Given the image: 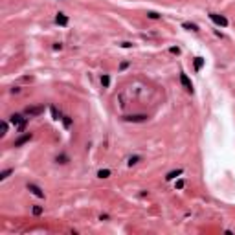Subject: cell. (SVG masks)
I'll return each instance as SVG.
<instances>
[{
	"mask_svg": "<svg viewBox=\"0 0 235 235\" xmlns=\"http://www.w3.org/2000/svg\"><path fill=\"white\" fill-rule=\"evenodd\" d=\"M180 84H182V87L186 88L187 92H193V83L189 81V77H187V76H186V74H184V72L180 74Z\"/></svg>",
	"mask_w": 235,
	"mask_h": 235,
	"instance_id": "5",
	"label": "cell"
},
{
	"mask_svg": "<svg viewBox=\"0 0 235 235\" xmlns=\"http://www.w3.org/2000/svg\"><path fill=\"white\" fill-rule=\"evenodd\" d=\"M182 28L187 29V31H198V26H197V24H191V22H184Z\"/></svg>",
	"mask_w": 235,
	"mask_h": 235,
	"instance_id": "11",
	"label": "cell"
},
{
	"mask_svg": "<svg viewBox=\"0 0 235 235\" xmlns=\"http://www.w3.org/2000/svg\"><path fill=\"white\" fill-rule=\"evenodd\" d=\"M57 163H66L68 162V156H64V154H61V156H57Z\"/></svg>",
	"mask_w": 235,
	"mask_h": 235,
	"instance_id": "20",
	"label": "cell"
},
{
	"mask_svg": "<svg viewBox=\"0 0 235 235\" xmlns=\"http://www.w3.org/2000/svg\"><path fill=\"white\" fill-rule=\"evenodd\" d=\"M11 173H13V169H6V171H2V173H0V180L4 182L6 178H9V174H11Z\"/></svg>",
	"mask_w": 235,
	"mask_h": 235,
	"instance_id": "19",
	"label": "cell"
},
{
	"mask_svg": "<svg viewBox=\"0 0 235 235\" xmlns=\"http://www.w3.org/2000/svg\"><path fill=\"white\" fill-rule=\"evenodd\" d=\"M42 211H44V208H42V206H33V209H31V213L35 215V217L42 215Z\"/></svg>",
	"mask_w": 235,
	"mask_h": 235,
	"instance_id": "17",
	"label": "cell"
},
{
	"mask_svg": "<svg viewBox=\"0 0 235 235\" xmlns=\"http://www.w3.org/2000/svg\"><path fill=\"white\" fill-rule=\"evenodd\" d=\"M169 52H171L173 55H178V53H180V48H178V46H171V48H169Z\"/></svg>",
	"mask_w": 235,
	"mask_h": 235,
	"instance_id": "21",
	"label": "cell"
},
{
	"mask_svg": "<svg viewBox=\"0 0 235 235\" xmlns=\"http://www.w3.org/2000/svg\"><path fill=\"white\" fill-rule=\"evenodd\" d=\"M182 173H184V169H176V171H169V173L166 174V180H174L176 176H180Z\"/></svg>",
	"mask_w": 235,
	"mask_h": 235,
	"instance_id": "9",
	"label": "cell"
},
{
	"mask_svg": "<svg viewBox=\"0 0 235 235\" xmlns=\"http://www.w3.org/2000/svg\"><path fill=\"white\" fill-rule=\"evenodd\" d=\"M31 140V132H26L24 136H20L18 140H15V147H20V145H24L26 142H29Z\"/></svg>",
	"mask_w": 235,
	"mask_h": 235,
	"instance_id": "8",
	"label": "cell"
},
{
	"mask_svg": "<svg viewBox=\"0 0 235 235\" xmlns=\"http://www.w3.org/2000/svg\"><path fill=\"white\" fill-rule=\"evenodd\" d=\"M24 112H26V116H29V118L41 116V114H44V105H35V107H28Z\"/></svg>",
	"mask_w": 235,
	"mask_h": 235,
	"instance_id": "2",
	"label": "cell"
},
{
	"mask_svg": "<svg viewBox=\"0 0 235 235\" xmlns=\"http://www.w3.org/2000/svg\"><path fill=\"white\" fill-rule=\"evenodd\" d=\"M26 119H28V118H22L20 114H11V116H9V121H11V123L15 125V127H18V125H20V123H24Z\"/></svg>",
	"mask_w": 235,
	"mask_h": 235,
	"instance_id": "7",
	"label": "cell"
},
{
	"mask_svg": "<svg viewBox=\"0 0 235 235\" xmlns=\"http://www.w3.org/2000/svg\"><path fill=\"white\" fill-rule=\"evenodd\" d=\"M101 84H103V88H108V84H110V77L105 74V76H101Z\"/></svg>",
	"mask_w": 235,
	"mask_h": 235,
	"instance_id": "16",
	"label": "cell"
},
{
	"mask_svg": "<svg viewBox=\"0 0 235 235\" xmlns=\"http://www.w3.org/2000/svg\"><path fill=\"white\" fill-rule=\"evenodd\" d=\"M26 125H28V119H26L24 123H20V125H18V127H17V131H18V132H22L24 129H26Z\"/></svg>",
	"mask_w": 235,
	"mask_h": 235,
	"instance_id": "22",
	"label": "cell"
},
{
	"mask_svg": "<svg viewBox=\"0 0 235 235\" xmlns=\"http://www.w3.org/2000/svg\"><path fill=\"white\" fill-rule=\"evenodd\" d=\"M50 112H52V118L55 119V121H59V119H63V114L57 110V107H53V105H52V107H50Z\"/></svg>",
	"mask_w": 235,
	"mask_h": 235,
	"instance_id": "10",
	"label": "cell"
},
{
	"mask_svg": "<svg viewBox=\"0 0 235 235\" xmlns=\"http://www.w3.org/2000/svg\"><path fill=\"white\" fill-rule=\"evenodd\" d=\"M147 17L151 18V20H158V18H162V15H158L156 11H147Z\"/></svg>",
	"mask_w": 235,
	"mask_h": 235,
	"instance_id": "18",
	"label": "cell"
},
{
	"mask_svg": "<svg viewBox=\"0 0 235 235\" xmlns=\"http://www.w3.org/2000/svg\"><path fill=\"white\" fill-rule=\"evenodd\" d=\"M209 18L221 28H228V18L222 17V15H217V13H209Z\"/></svg>",
	"mask_w": 235,
	"mask_h": 235,
	"instance_id": "3",
	"label": "cell"
},
{
	"mask_svg": "<svg viewBox=\"0 0 235 235\" xmlns=\"http://www.w3.org/2000/svg\"><path fill=\"white\" fill-rule=\"evenodd\" d=\"M202 66H204V59H202V57H197V59H195V70H197V72H200Z\"/></svg>",
	"mask_w": 235,
	"mask_h": 235,
	"instance_id": "14",
	"label": "cell"
},
{
	"mask_svg": "<svg viewBox=\"0 0 235 235\" xmlns=\"http://www.w3.org/2000/svg\"><path fill=\"white\" fill-rule=\"evenodd\" d=\"M123 119L129 121V123H143V121L149 119V116L147 114H129V116H125Z\"/></svg>",
	"mask_w": 235,
	"mask_h": 235,
	"instance_id": "1",
	"label": "cell"
},
{
	"mask_svg": "<svg viewBox=\"0 0 235 235\" xmlns=\"http://www.w3.org/2000/svg\"><path fill=\"white\" fill-rule=\"evenodd\" d=\"M110 169H99V171H97V176L99 178H108V176H110Z\"/></svg>",
	"mask_w": 235,
	"mask_h": 235,
	"instance_id": "13",
	"label": "cell"
},
{
	"mask_svg": "<svg viewBox=\"0 0 235 235\" xmlns=\"http://www.w3.org/2000/svg\"><path fill=\"white\" fill-rule=\"evenodd\" d=\"M26 187H28V191L31 193V195H35V197H37V198H44V191H42V189H41V187L37 186V184L29 182V184H28Z\"/></svg>",
	"mask_w": 235,
	"mask_h": 235,
	"instance_id": "4",
	"label": "cell"
},
{
	"mask_svg": "<svg viewBox=\"0 0 235 235\" xmlns=\"http://www.w3.org/2000/svg\"><path fill=\"white\" fill-rule=\"evenodd\" d=\"M6 132H7V123L2 121V132H0V134H2V136H6Z\"/></svg>",
	"mask_w": 235,
	"mask_h": 235,
	"instance_id": "23",
	"label": "cell"
},
{
	"mask_svg": "<svg viewBox=\"0 0 235 235\" xmlns=\"http://www.w3.org/2000/svg\"><path fill=\"white\" fill-rule=\"evenodd\" d=\"M55 24H59V26H63V28H66L68 26V17L64 13H57L55 15Z\"/></svg>",
	"mask_w": 235,
	"mask_h": 235,
	"instance_id": "6",
	"label": "cell"
},
{
	"mask_svg": "<svg viewBox=\"0 0 235 235\" xmlns=\"http://www.w3.org/2000/svg\"><path fill=\"white\" fill-rule=\"evenodd\" d=\"M174 186H176V189H182V187H184V180H178Z\"/></svg>",
	"mask_w": 235,
	"mask_h": 235,
	"instance_id": "24",
	"label": "cell"
},
{
	"mask_svg": "<svg viewBox=\"0 0 235 235\" xmlns=\"http://www.w3.org/2000/svg\"><path fill=\"white\" fill-rule=\"evenodd\" d=\"M132 42H121V48H131Z\"/></svg>",
	"mask_w": 235,
	"mask_h": 235,
	"instance_id": "27",
	"label": "cell"
},
{
	"mask_svg": "<svg viewBox=\"0 0 235 235\" xmlns=\"http://www.w3.org/2000/svg\"><path fill=\"white\" fill-rule=\"evenodd\" d=\"M18 92H20V88H18V87H15V88H11V94H18Z\"/></svg>",
	"mask_w": 235,
	"mask_h": 235,
	"instance_id": "28",
	"label": "cell"
},
{
	"mask_svg": "<svg viewBox=\"0 0 235 235\" xmlns=\"http://www.w3.org/2000/svg\"><path fill=\"white\" fill-rule=\"evenodd\" d=\"M125 68H129V63L127 61H123L121 64H119V70H125Z\"/></svg>",
	"mask_w": 235,
	"mask_h": 235,
	"instance_id": "26",
	"label": "cell"
},
{
	"mask_svg": "<svg viewBox=\"0 0 235 235\" xmlns=\"http://www.w3.org/2000/svg\"><path fill=\"white\" fill-rule=\"evenodd\" d=\"M53 50H55V52H57V50H63V44L61 42H55V44H53Z\"/></svg>",
	"mask_w": 235,
	"mask_h": 235,
	"instance_id": "25",
	"label": "cell"
},
{
	"mask_svg": "<svg viewBox=\"0 0 235 235\" xmlns=\"http://www.w3.org/2000/svg\"><path fill=\"white\" fill-rule=\"evenodd\" d=\"M140 160H142V156H138V154H136V156H131V158H129V160H127V163L132 167V166H136V163L140 162Z\"/></svg>",
	"mask_w": 235,
	"mask_h": 235,
	"instance_id": "15",
	"label": "cell"
},
{
	"mask_svg": "<svg viewBox=\"0 0 235 235\" xmlns=\"http://www.w3.org/2000/svg\"><path fill=\"white\" fill-rule=\"evenodd\" d=\"M61 121H63V125H64V129H70V127L74 125V119L70 118V116H63Z\"/></svg>",
	"mask_w": 235,
	"mask_h": 235,
	"instance_id": "12",
	"label": "cell"
}]
</instances>
